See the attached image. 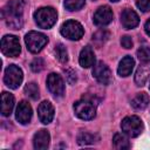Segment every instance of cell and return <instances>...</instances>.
Listing matches in <instances>:
<instances>
[{"mask_svg": "<svg viewBox=\"0 0 150 150\" xmlns=\"http://www.w3.org/2000/svg\"><path fill=\"white\" fill-rule=\"evenodd\" d=\"M23 0H9L2 9V18L7 26L13 29H20L23 25Z\"/></svg>", "mask_w": 150, "mask_h": 150, "instance_id": "obj_1", "label": "cell"}, {"mask_svg": "<svg viewBox=\"0 0 150 150\" xmlns=\"http://www.w3.org/2000/svg\"><path fill=\"white\" fill-rule=\"evenodd\" d=\"M34 20L40 28L48 29L57 20V12L53 7H41L34 12Z\"/></svg>", "mask_w": 150, "mask_h": 150, "instance_id": "obj_2", "label": "cell"}, {"mask_svg": "<svg viewBox=\"0 0 150 150\" xmlns=\"http://www.w3.org/2000/svg\"><path fill=\"white\" fill-rule=\"evenodd\" d=\"M25 42H26L27 49L30 53L36 54V53L41 52L42 48L48 43V38L45 34L40 33V32L32 30V32H29V33L26 34Z\"/></svg>", "mask_w": 150, "mask_h": 150, "instance_id": "obj_3", "label": "cell"}, {"mask_svg": "<svg viewBox=\"0 0 150 150\" xmlns=\"http://www.w3.org/2000/svg\"><path fill=\"white\" fill-rule=\"evenodd\" d=\"M121 128L125 135H128L130 137H137L138 135H141L144 127H143L142 120L138 116L131 115V116H127L122 120Z\"/></svg>", "mask_w": 150, "mask_h": 150, "instance_id": "obj_4", "label": "cell"}, {"mask_svg": "<svg viewBox=\"0 0 150 150\" xmlns=\"http://www.w3.org/2000/svg\"><path fill=\"white\" fill-rule=\"evenodd\" d=\"M74 112L81 120H93L96 115V107L89 100H80L74 103Z\"/></svg>", "mask_w": 150, "mask_h": 150, "instance_id": "obj_5", "label": "cell"}, {"mask_svg": "<svg viewBox=\"0 0 150 150\" xmlns=\"http://www.w3.org/2000/svg\"><path fill=\"white\" fill-rule=\"evenodd\" d=\"M61 34L68 40L75 41V40H80L83 36L84 29H83V26L79 21L68 20L61 26Z\"/></svg>", "mask_w": 150, "mask_h": 150, "instance_id": "obj_6", "label": "cell"}, {"mask_svg": "<svg viewBox=\"0 0 150 150\" xmlns=\"http://www.w3.org/2000/svg\"><path fill=\"white\" fill-rule=\"evenodd\" d=\"M23 79V74L21 68H19L15 64H9L6 70H5V75H4V82L6 83L7 87H9L11 89H16L19 88V86L21 84Z\"/></svg>", "mask_w": 150, "mask_h": 150, "instance_id": "obj_7", "label": "cell"}, {"mask_svg": "<svg viewBox=\"0 0 150 150\" xmlns=\"http://www.w3.org/2000/svg\"><path fill=\"white\" fill-rule=\"evenodd\" d=\"M1 52L8 57H15L21 52L19 39L15 35H5L1 39Z\"/></svg>", "mask_w": 150, "mask_h": 150, "instance_id": "obj_8", "label": "cell"}, {"mask_svg": "<svg viewBox=\"0 0 150 150\" xmlns=\"http://www.w3.org/2000/svg\"><path fill=\"white\" fill-rule=\"evenodd\" d=\"M47 87H48V90L55 97H61L64 94V82H63L62 77L56 73H50L48 75Z\"/></svg>", "mask_w": 150, "mask_h": 150, "instance_id": "obj_9", "label": "cell"}, {"mask_svg": "<svg viewBox=\"0 0 150 150\" xmlns=\"http://www.w3.org/2000/svg\"><path fill=\"white\" fill-rule=\"evenodd\" d=\"M93 76L96 79V81L101 84H109L111 82V71L109 69V67L103 63V62H97L96 64H94L93 68Z\"/></svg>", "mask_w": 150, "mask_h": 150, "instance_id": "obj_10", "label": "cell"}, {"mask_svg": "<svg viewBox=\"0 0 150 150\" xmlns=\"http://www.w3.org/2000/svg\"><path fill=\"white\" fill-rule=\"evenodd\" d=\"M112 16V11L109 6H101L94 13L93 21L96 26H107L111 22Z\"/></svg>", "mask_w": 150, "mask_h": 150, "instance_id": "obj_11", "label": "cell"}, {"mask_svg": "<svg viewBox=\"0 0 150 150\" xmlns=\"http://www.w3.org/2000/svg\"><path fill=\"white\" fill-rule=\"evenodd\" d=\"M32 115H33V110H32L30 104L26 101H21L18 104L16 110H15V117L18 122L21 124H28L32 120Z\"/></svg>", "mask_w": 150, "mask_h": 150, "instance_id": "obj_12", "label": "cell"}, {"mask_svg": "<svg viewBox=\"0 0 150 150\" xmlns=\"http://www.w3.org/2000/svg\"><path fill=\"white\" fill-rule=\"evenodd\" d=\"M38 115L43 124H48L54 118V107L49 101H43L38 107Z\"/></svg>", "mask_w": 150, "mask_h": 150, "instance_id": "obj_13", "label": "cell"}, {"mask_svg": "<svg viewBox=\"0 0 150 150\" xmlns=\"http://www.w3.org/2000/svg\"><path fill=\"white\" fill-rule=\"evenodd\" d=\"M121 23L125 29H132L139 23V18L135 11L127 8L121 14Z\"/></svg>", "mask_w": 150, "mask_h": 150, "instance_id": "obj_14", "label": "cell"}, {"mask_svg": "<svg viewBox=\"0 0 150 150\" xmlns=\"http://www.w3.org/2000/svg\"><path fill=\"white\" fill-rule=\"evenodd\" d=\"M49 141H50L49 132L47 130H45V129H41L38 132H35V135H34V137H33V145L38 150H43V149L48 148Z\"/></svg>", "mask_w": 150, "mask_h": 150, "instance_id": "obj_15", "label": "cell"}, {"mask_svg": "<svg viewBox=\"0 0 150 150\" xmlns=\"http://www.w3.org/2000/svg\"><path fill=\"white\" fill-rule=\"evenodd\" d=\"M150 77V62H142V64L138 67L136 75H135V82L137 86L142 87L145 84V82Z\"/></svg>", "mask_w": 150, "mask_h": 150, "instance_id": "obj_16", "label": "cell"}, {"mask_svg": "<svg viewBox=\"0 0 150 150\" xmlns=\"http://www.w3.org/2000/svg\"><path fill=\"white\" fill-rule=\"evenodd\" d=\"M79 62H80L81 67H83V68H89L95 64V54L89 46H86L81 50Z\"/></svg>", "mask_w": 150, "mask_h": 150, "instance_id": "obj_17", "label": "cell"}, {"mask_svg": "<svg viewBox=\"0 0 150 150\" xmlns=\"http://www.w3.org/2000/svg\"><path fill=\"white\" fill-rule=\"evenodd\" d=\"M134 66H135V61L131 56L127 55L124 56L121 61H120V64H118V68H117V73L120 76L122 77H127L131 74L132 69H134Z\"/></svg>", "mask_w": 150, "mask_h": 150, "instance_id": "obj_18", "label": "cell"}, {"mask_svg": "<svg viewBox=\"0 0 150 150\" xmlns=\"http://www.w3.org/2000/svg\"><path fill=\"white\" fill-rule=\"evenodd\" d=\"M14 108V96L11 93L4 91L1 94V114L4 116H9Z\"/></svg>", "mask_w": 150, "mask_h": 150, "instance_id": "obj_19", "label": "cell"}, {"mask_svg": "<svg viewBox=\"0 0 150 150\" xmlns=\"http://www.w3.org/2000/svg\"><path fill=\"white\" fill-rule=\"evenodd\" d=\"M150 103V97L145 93H138L132 100H131V105L137 109V110H143L145 109Z\"/></svg>", "mask_w": 150, "mask_h": 150, "instance_id": "obj_20", "label": "cell"}, {"mask_svg": "<svg viewBox=\"0 0 150 150\" xmlns=\"http://www.w3.org/2000/svg\"><path fill=\"white\" fill-rule=\"evenodd\" d=\"M112 145L115 149H118V150H123V149H129L131 145L129 143V139L128 137L124 135V134H115L114 138H112Z\"/></svg>", "mask_w": 150, "mask_h": 150, "instance_id": "obj_21", "label": "cell"}, {"mask_svg": "<svg viewBox=\"0 0 150 150\" xmlns=\"http://www.w3.org/2000/svg\"><path fill=\"white\" fill-rule=\"evenodd\" d=\"M98 139L97 135L88 132V131H80L77 135V143L81 145H87V144H94Z\"/></svg>", "mask_w": 150, "mask_h": 150, "instance_id": "obj_22", "label": "cell"}, {"mask_svg": "<svg viewBox=\"0 0 150 150\" xmlns=\"http://www.w3.org/2000/svg\"><path fill=\"white\" fill-rule=\"evenodd\" d=\"M54 54H55V57L62 62V63H66L68 61V52L66 49V47L62 45V43H57L54 48Z\"/></svg>", "mask_w": 150, "mask_h": 150, "instance_id": "obj_23", "label": "cell"}, {"mask_svg": "<svg viewBox=\"0 0 150 150\" xmlns=\"http://www.w3.org/2000/svg\"><path fill=\"white\" fill-rule=\"evenodd\" d=\"M25 94L30 97L32 100H38L39 96H40V93H39V87L35 82H29L25 86Z\"/></svg>", "mask_w": 150, "mask_h": 150, "instance_id": "obj_24", "label": "cell"}, {"mask_svg": "<svg viewBox=\"0 0 150 150\" xmlns=\"http://www.w3.org/2000/svg\"><path fill=\"white\" fill-rule=\"evenodd\" d=\"M86 0H64V7L68 11H79L84 6Z\"/></svg>", "mask_w": 150, "mask_h": 150, "instance_id": "obj_25", "label": "cell"}, {"mask_svg": "<svg viewBox=\"0 0 150 150\" xmlns=\"http://www.w3.org/2000/svg\"><path fill=\"white\" fill-rule=\"evenodd\" d=\"M137 57L141 62H150V48L149 47H141L137 50Z\"/></svg>", "mask_w": 150, "mask_h": 150, "instance_id": "obj_26", "label": "cell"}, {"mask_svg": "<svg viewBox=\"0 0 150 150\" xmlns=\"http://www.w3.org/2000/svg\"><path fill=\"white\" fill-rule=\"evenodd\" d=\"M43 67H45V62H43V60L40 59V57H36V59H34V60L30 62V69H32L34 73L41 71V70L43 69Z\"/></svg>", "mask_w": 150, "mask_h": 150, "instance_id": "obj_27", "label": "cell"}, {"mask_svg": "<svg viewBox=\"0 0 150 150\" xmlns=\"http://www.w3.org/2000/svg\"><path fill=\"white\" fill-rule=\"evenodd\" d=\"M136 6L142 12H149L150 11V0H136Z\"/></svg>", "mask_w": 150, "mask_h": 150, "instance_id": "obj_28", "label": "cell"}, {"mask_svg": "<svg viewBox=\"0 0 150 150\" xmlns=\"http://www.w3.org/2000/svg\"><path fill=\"white\" fill-rule=\"evenodd\" d=\"M108 33L105 32V30H103V29H101V30H98V32H96L94 35H93V40H95V41H97V40H100L101 42L102 41H105L107 40V38H108Z\"/></svg>", "mask_w": 150, "mask_h": 150, "instance_id": "obj_29", "label": "cell"}, {"mask_svg": "<svg viewBox=\"0 0 150 150\" xmlns=\"http://www.w3.org/2000/svg\"><path fill=\"white\" fill-rule=\"evenodd\" d=\"M64 73H66V75H67V81H68L69 84H73V83L76 82V74H75L74 70L67 69V70H64Z\"/></svg>", "mask_w": 150, "mask_h": 150, "instance_id": "obj_30", "label": "cell"}, {"mask_svg": "<svg viewBox=\"0 0 150 150\" xmlns=\"http://www.w3.org/2000/svg\"><path fill=\"white\" fill-rule=\"evenodd\" d=\"M121 45H122V47H124L125 49L131 48V47H132V40H131V38L128 36V35L123 36V38L121 39Z\"/></svg>", "mask_w": 150, "mask_h": 150, "instance_id": "obj_31", "label": "cell"}, {"mask_svg": "<svg viewBox=\"0 0 150 150\" xmlns=\"http://www.w3.org/2000/svg\"><path fill=\"white\" fill-rule=\"evenodd\" d=\"M144 30H145V33L150 36V19L145 22V25H144Z\"/></svg>", "mask_w": 150, "mask_h": 150, "instance_id": "obj_32", "label": "cell"}, {"mask_svg": "<svg viewBox=\"0 0 150 150\" xmlns=\"http://www.w3.org/2000/svg\"><path fill=\"white\" fill-rule=\"evenodd\" d=\"M110 1H114V2H116V1H118V0H110Z\"/></svg>", "mask_w": 150, "mask_h": 150, "instance_id": "obj_33", "label": "cell"}]
</instances>
